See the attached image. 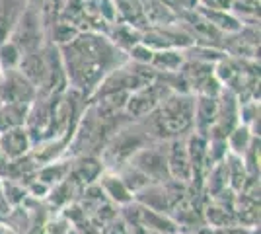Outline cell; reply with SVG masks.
<instances>
[{"label": "cell", "instance_id": "24", "mask_svg": "<svg viewBox=\"0 0 261 234\" xmlns=\"http://www.w3.org/2000/svg\"><path fill=\"white\" fill-rule=\"evenodd\" d=\"M10 211H12V207L4 201V197H2V178H0V221H6Z\"/></svg>", "mask_w": 261, "mask_h": 234}, {"label": "cell", "instance_id": "2", "mask_svg": "<svg viewBox=\"0 0 261 234\" xmlns=\"http://www.w3.org/2000/svg\"><path fill=\"white\" fill-rule=\"evenodd\" d=\"M193 108L195 96L172 92L148 117L137 123H141L152 141L185 139L193 133Z\"/></svg>", "mask_w": 261, "mask_h": 234}, {"label": "cell", "instance_id": "25", "mask_svg": "<svg viewBox=\"0 0 261 234\" xmlns=\"http://www.w3.org/2000/svg\"><path fill=\"white\" fill-rule=\"evenodd\" d=\"M6 164H8V162H6V160L2 158V154H0V178L4 176V170H6Z\"/></svg>", "mask_w": 261, "mask_h": 234}, {"label": "cell", "instance_id": "4", "mask_svg": "<svg viewBox=\"0 0 261 234\" xmlns=\"http://www.w3.org/2000/svg\"><path fill=\"white\" fill-rule=\"evenodd\" d=\"M12 43L16 45L22 53H32L41 49L47 43V34H45V25L41 20L39 8L35 4H28L25 10L22 12L20 20L16 22L14 30L10 34Z\"/></svg>", "mask_w": 261, "mask_h": 234}, {"label": "cell", "instance_id": "3", "mask_svg": "<svg viewBox=\"0 0 261 234\" xmlns=\"http://www.w3.org/2000/svg\"><path fill=\"white\" fill-rule=\"evenodd\" d=\"M148 143H152V139L146 135L141 123L127 121L106 141V145L99 152V160L106 170L117 172L123 166H127L130 158Z\"/></svg>", "mask_w": 261, "mask_h": 234}, {"label": "cell", "instance_id": "8", "mask_svg": "<svg viewBox=\"0 0 261 234\" xmlns=\"http://www.w3.org/2000/svg\"><path fill=\"white\" fill-rule=\"evenodd\" d=\"M166 162H168V176H170L172 181L185 184V186L191 184L193 170H191V160H189V154H187L185 139H172V141H168Z\"/></svg>", "mask_w": 261, "mask_h": 234}, {"label": "cell", "instance_id": "21", "mask_svg": "<svg viewBox=\"0 0 261 234\" xmlns=\"http://www.w3.org/2000/svg\"><path fill=\"white\" fill-rule=\"evenodd\" d=\"M22 51L12 43L10 39L0 43V70H12L18 68L20 61H22Z\"/></svg>", "mask_w": 261, "mask_h": 234}, {"label": "cell", "instance_id": "1", "mask_svg": "<svg viewBox=\"0 0 261 234\" xmlns=\"http://www.w3.org/2000/svg\"><path fill=\"white\" fill-rule=\"evenodd\" d=\"M66 84L84 98H90L101 80L129 59L101 32H80L68 45L59 47Z\"/></svg>", "mask_w": 261, "mask_h": 234}, {"label": "cell", "instance_id": "13", "mask_svg": "<svg viewBox=\"0 0 261 234\" xmlns=\"http://www.w3.org/2000/svg\"><path fill=\"white\" fill-rule=\"evenodd\" d=\"M96 184L99 186L103 197H106L109 203H113L115 207H125V205H129L130 201H133V193L127 190V186L123 184V179H121L115 172L106 170V172L99 176V179Z\"/></svg>", "mask_w": 261, "mask_h": 234}, {"label": "cell", "instance_id": "11", "mask_svg": "<svg viewBox=\"0 0 261 234\" xmlns=\"http://www.w3.org/2000/svg\"><path fill=\"white\" fill-rule=\"evenodd\" d=\"M18 70L22 72L23 76L32 82L33 86L37 88V94L39 90L43 88L45 76H47V57H45V45L37 51H32V53H23L22 61L18 65Z\"/></svg>", "mask_w": 261, "mask_h": 234}, {"label": "cell", "instance_id": "6", "mask_svg": "<svg viewBox=\"0 0 261 234\" xmlns=\"http://www.w3.org/2000/svg\"><path fill=\"white\" fill-rule=\"evenodd\" d=\"M166 154H168V141H152L146 146H142L141 150L130 158L129 164L142 172L152 184H166V181H170Z\"/></svg>", "mask_w": 261, "mask_h": 234}, {"label": "cell", "instance_id": "17", "mask_svg": "<svg viewBox=\"0 0 261 234\" xmlns=\"http://www.w3.org/2000/svg\"><path fill=\"white\" fill-rule=\"evenodd\" d=\"M185 63L184 51L177 49H166V51H154V57L150 61V68L156 74H174L179 72Z\"/></svg>", "mask_w": 261, "mask_h": 234}, {"label": "cell", "instance_id": "18", "mask_svg": "<svg viewBox=\"0 0 261 234\" xmlns=\"http://www.w3.org/2000/svg\"><path fill=\"white\" fill-rule=\"evenodd\" d=\"M253 141H255V133L251 131L250 127H246V125H236L230 135L226 137V146H228V154H234V156H242L246 154L248 150H250V146L253 145Z\"/></svg>", "mask_w": 261, "mask_h": 234}, {"label": "cell", "instance_id": "9", "mask_svg": "<svg viewBox=\"0 0 261 234\" xmlns=\"http://www.w3.org/2000/svg\"><path fill=\"white\" fill-rule=\"evenodd\" d=\"M103 172H106V168L101 164L99 156L82 154V156H76L74 162H70L68 179H70L76 188H82V190H84L88 186L96 184Z\"/></svg>", "mask_w": 261, "mask_h": 234}, {"label": "cell", "instance_id": "23", "mask_svg": "<svg viewBox=\"0 0 261 234\" xmlns=\"http://www.w3.org/2000/svg\"><path fill=\"white\" fill-rule=\"evenodd\" d=\"M236 0H197V6L207 8V10H218V12H232Z\"/></svg>", "mask_w": 261, "mask_h": 234}, {"label": "cell", "instance_id": "5", "mask_svg": "<svg viewBox=\"0 0 261 234\" xmlns=\"http://www.w3.org/2000/svg\"><path fill=\"white\" fill-rule=\"evenodd\" d=\"M168 94H172V90L156 76L154 82H150V84H146V86H142L139 90H135V92H130L123 113H125V117L129 121H142L144 117H148L166 100Z\"/></svg>", "mask_w": 261, "mask_h": 234}, {"label": "cell", "instance_id": "26", "mask_svg": "<svg viewBox=\"0 0 261 234\" xmlns=\"http://www.w3.org/2000/svg\"><path fill=\"white\" fill-rule=\"evenodd\" d=\"M25 2H28V4H35V6H37V4L41 2V0H25Z\"/></svg>", "mask_w": 261, "mask_h": 234}, {"label": "cell", "instance_id": "20", "mask_svg": "<svg viewBox=\"0 0 261 234\" xmlns=\"http://www.w3.org/2000/svg\"><path fill=\"white\" fill-rule=\"evenodd\" d=\"M68 0H41L39 4H37V8H39V14H41V20H43V25H45V34H47V30L55 25L57 22H61V16H63V12H65V6Z\"/></svg>", "mask_w": 261, "mask_h": 234}, {"label": "cell", "instance_id": "15", "mask_svg": "<svg viewBox=\"0 0 261 234\" xmlns=\"http://www.w3.org/2000/svg\"><path fill=\"white\" fill-rule=\"evenodd\" d=\"M142 8H144V18L148 28H170L179 23L177 14L170 10L168 6H164L160 0H142Z\"/></svg>", "mask_w": 261, "mask_h": 234}, {"label": "cell", "instance_id": "27", "mask_svg": "<svg viewBox=\"0 0 261 234\" xmlns=\"http://www.w3.org/2000/svg\"><path fill=\"white\" fill-rule=\"evenodd\" d=\"M177 234H195V232H181V230H179Z\"/></svg>", "mask_w": 261, "mask_h": 234}, {"label": "cell", "instance_id": "19", "mask_svg": "<svg viewBox=\"0 0 261 234\" xmlns=\"http://www.w3.org/2000/svg\"><path fill=\"white\" fill-rule=\"evenodd\" d=\"M28 112H30V108H23V106L2 103L0 106V133H6V131L18 129V127H25Z\"/></svg>", "mask_w": 261, "mask_h": 234}, {"label": "cell", "instance_id": "10", "mask_svg": "<svg viewBox=\"0 0 261 234\" xmlns=\"http://www.w3.org/2000/svg\"><path fill=\"white\" fill-rule=\"evenodd\" d=\"M33 143L25 127H18L6 133H0V154L6 162L20 160L23 156L32 154Z\"/></svg>", "mask_w": 261, "mask_h": 234}, {"label": "cell", "instance_id": "7", "mask_svg": "<svg viewBox=\"0 0 261 234\" xmlns=\"http://www.w3.org/2000/svg\"><path fill=\"white\" fill-rule=\"evenodd\" d=\"M37 96V88L18 68L0 70V103L30 108Z\"/></svg>", "mask_w": 261, "mask_h": 234}, {"label": "cell", "instance_id": "16", "mask_svg": "<svg viewBox=\"0 0 261 234\" xmlns=\"http://www.w3.org/2000/svg\"><path fill=\"white\" fill-rule=\"evenodd\" d=\"M25 0H0V43L8 41L16 22L25 10Z\"/></svg>", "mask_w": 261, "mask_h": 234}, {"label": "cell", "instance_id": "12", "mask_svg": "<svg viewBox=\"0 0 261 234\" xmlns=\"http://www.w3.org/2000/svg\"><path fill=\"white\" fill-rule=\"evenodd\" d=\"M218 115V98H205L195 96L193 108V131L203 137H208L211 129L215 127Z\"/></svg>", "mask_w": 261, "mask_h": 234}, {"label": "cell", "instance_id": "22", "mask_svg": "<svg viewBox=\"0 0 261 234\" xmlns=\"http://www.w3.org/2000/svg\"><path fill=\"white\" fill-rule=\"evenodd\" d=\"M164 6H168L172 12H175L177 16L184 12H191L197 8V0H160Z\"/></svg>", "mask_w": 261, "mask_h": 234}, {"label": "cell", "instance_id": "14", "mask_svg": "<svg viewBox=\"0 0 261 234\" xmlns=\"http://www.w3.org/2000/svg\"><path fill=\"white\" fill-rule=\"evenodd\" d=\"M115 14L121 16V23H127L141 34L144 30H148L142 0H115Z\"/></svg>", "mask_w": 261, "mask_h": 234}]
</instances>
